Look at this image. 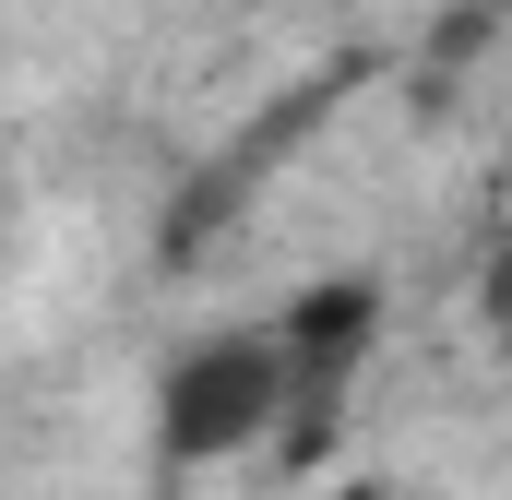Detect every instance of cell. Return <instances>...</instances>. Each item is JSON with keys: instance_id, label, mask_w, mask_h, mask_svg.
Listing matches in <instances>:
<instances>
[{"instance_id": "obj_1", "label": "cell", "mask_w": 512, "mask_h": 500, "mask_svg": "<svg viewBox=\"0 0 512 500\" xmlns=\"http://www.w3.org/2000/svg\"><path fill=\"white\" fill-rule=\"evenodd\" d=\"M298 417V358H286V322L274 334H203L179 346L167 381H155V441L179 465H227Z\"/></svg>"}, {"instance_id": "obj_2", "label": "cell", "mask_w": 512, "mask_h": 500, "mask_svg": "<svg viewBox=\"0 0 512 500\" xmlns=\"http://www.w3.org/2000/svg\"><path fill=\"white\" fill-rule=\"evenodd\" d=\"M489 322L512 334V227H501V250H489Z\"/></svg>"}, {"instance_id": "obj_3", "label": "cell", "mask_w": 512, "mask_h": 500, "mask_svg": "<svg viewBox=\"0 0 512 500\" xmlns=\"http://www.w3.org/2000/svg\"><path fill=\"white\" fill-rule=\"evenodd\" d=\"M346 500H370V489H346Z\"/></svg>"}]
</instances>
